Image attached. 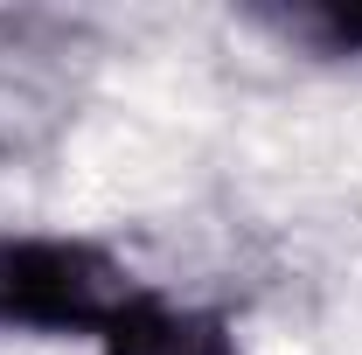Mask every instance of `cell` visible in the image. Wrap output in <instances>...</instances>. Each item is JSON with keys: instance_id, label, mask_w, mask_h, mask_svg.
<instances>
[{"instance_id": "obj_2", "label": "cell", "mask_w": 362, "mask_h": 355, "mask_svg": "<svg viewBox=\"0 0 362 355\" xmlns=\"http://www.w3.org/2000/svg\"><path fill=\"white\" fill-rule=\"evenodd\" d=\"M293 28L314 35L327 56H349V49L362 56V0H356V7H314V14H300Z\"/></svg>"}, {"instance_id": "obj_1", "label": "cell", "mask_w": 362, "mask_h": 355, "mask_svg": "<svg viewBox=\"0 0 362 355\" xmlns=\"http://www.w3.org/2000/svg\"><path fill=\"white\" fill-rule=\"evenodd\" d=\"M105 355H237L230 327L216 313H195V307H168V300H139L112 334H105Z\"/></svg>"}]
</instances>
